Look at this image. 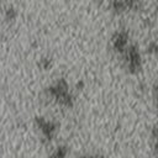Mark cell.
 Here are the masks:
<instances>
[]
</instances>
